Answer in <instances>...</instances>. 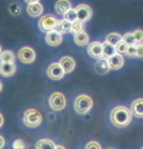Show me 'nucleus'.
<instances>
[{
    "label": "nucleus",
    "instance_id": "obj_1",
    "mask_svg": "<svg viewBox=\"0 0 143 149\" xmlns=\"http://www.w3.org/2000/svg\"><path fill=\"white\" fill-rule=\"evenodd\" d=\"M110 120L112 122V125L122 128L130 125L132 120V111L130 109L125 107V106H117L115 107L110 113Z\"/></svg>",
    "mask_w": 143,
    "mask_h": 149
},
{
    "label": "nucleus",
    "instance_id": "obj_2",
    "mask_svg": "<svg viewBox=\"0 0 143 149\" xmlns=\"http://www.w3.org/2000/svg\"><path fill=\"white\" fill-rule=\"evenodd\" d=\"M93 107V99L88 95H79L74 101V110L77 113L84 115Z\"/></svg>",
    "mask_w": 143,
    "mask_h": 149
},
{
    "label": "nucleus",
    "instance_id": "obj_3",
    "mask_svg": "<svg viewBox=\"0 0 143 149\" xmlns=\"http://www.w3.org/2000/svg\"><path fill=\"white\" fill-rule=\"evenodd\" d=\"M42 122V115L38 110L36 109H30L24 113V123L27 127H37L40 126Z\"/></svg>",
    "mask_w": 143,
    "mask_h": 149
},
{
    "label": "nucleus",
    "instance_id": "obj_4",
    "mask_svg": "<svg viewBox=\"0 0 143 149\" xmlns=\"http://www.w3.org/2000/svg\"><path fill=\"white\" fill-rule=\"evenodd\" d=\"M67 100L66 96L62 93H53L50 97V106L52 110L54 111H61L66 107Z\"/></svg>",
    "mask_w": 143,
    "mask_h": 149
},
{
    "label": "nucleus",
    "instance_id": "obj_5",
    "mask_svg": "<svg viewBox=\"0 0 143 149\" xmlns=\"http://www.w3.org/2000/svg\"><path fill=\"white\" fill-rule=\"evenodd\" d=\"M64 69L62 68L61 63H52V64L47 68V75L51 78L52 80H61L64 77Z\"/></svg>",
    "mask_w": 143,
    "mask_h": 149
},
{
    "label": "nucleus",
    "instance_id": "obj_6",
    "mask_svg": "<svg viewBox=\"0 0 143 149\" xmlns=\"http://www.w3.org/2000/svg\"><path fill=\"white\" fill-rule=\"evenodd\" d=\"M57 24H58V20L56 17L51 16V15H47V16L41 17L40 22H38V26H40L41 31H43V32L47 33V32H50V31L54 30Z\"/></svg>",
    "mask_w": 143,
    "mask_h": 149
},
{
    "label": "nucleus",
    "instance_id": "obj_7",
    "mask_svg": "<svg viewBox=\"0 0 143 149\" xmlns=\"http://www.w3.org/2000/svg\"><path fill=\"white\" fill-rule=\"evenodd\" d=\"M36 58V53L30 47H22L19 51V59L24 63V64H31Z\"/></svg>",
    "mask_w": 143,
    "mask_h": 149
},
{
    "label": "nucleus",
    "instance_id": "obj_8",
    "mask_svg": "<svg viewBox=\"0 0 143 149\" xmlns=\"http://www.w3.org/2000/svg\"><path fill=\"white\" fill-rule=\"evenodd\" d=\"M88 53L91 58L95 59H100V58H104V49H103V43L98 41L91 42L90 45H88Z\"/></svg>",
    "mask_w": 143,
    "mask_h": 149
},
{
    "label": "nucleus",
    "instance_id": "obj_9",
    "mask_svg": "<svg viewBox=\"0 0 143 149\" xmlns=\"http://www.w3.org/2000/svg\"><path fill=\"white\" fill-rule=\"evenodd\" d=\"M75 10H77V14H78V20H80L82 22H86V21H89L93 16L91 8L88 6V5H85V4L78 5V6L75 8Z\"/></svg>",
    "mask_w": 143,
    "mask_h": 149
},
{
    "label": "nucleus",
    "instance_id": "obj_10",
    "mask_svg": "<svg viewBox=\"0 0 143 149\" xmlns=\"http://www.w3.org/2000/svg\"><path fill=\"white\" fill-rule=\"evenodd\" d=\"M63 33L58 32L56 30H52L50 32L46 33V43L50 46H58L61 45V42L63 41Z\"/></svg>",
    "mask_w": 143,
    "mask_h": 149
},
{
    "label": "nucleus",
    "instance_id": "obj_11",
    "mask_svg": "<svg viewBox=\"0 0 143 149\" xmlns=\"http://www.w3.org/2000/svg\"><path fill=\"white\" fill-rule=\"evenodd\" d=\"M107 63L110 65V69H112V70H117V69L123 67L125 61H123L122 54L116 53V54H114V56H111L110 58H107Z\"/></svg>",
    "mask_w": 143,
    "mask_h": 149
},
{
    "label": "nucleus",
    "instance_id": "obj_12",
    "mask_svg": "<svg viewBox=\"0 0 143 149\" xmlns=\"http://www.w3.org/2000/svg\"><path fill=\"white\" fill-rule=\"evenodd\" d=\"M16 72V65L14 63H1L0 62V75L3 77H11Z\"/></svg>",
    "mask_w": 143,
    "mask_h": 149
},
{
    "label": "nucleus",
    "instance_id": "obj_13",
    "mask_svg": "<svg viewBox=\"0 0 143 149\" xmlns=\"http://www.w3.org/2000/svg\"><path fill=\"white\" fill-rule=\"evenodd\" d=\"M131 111L133 116L143 118V99H136L131 105Z\"/></svg>",
    "mask_w": 143,
    "mask_h": 149
},
{
    "label": "nucleus",
    "instance_id": "obj_14",
    "mask_svg": "<svg viewBox=\"0 0 143 149\" xmlns=\"http://www.w3.org/2000/svg\"><path fill=\"white\" fill-rule=\"evenodd\" d=\"M59 63H61L62 68L64 69L66 74L73 72V70H74V68H75V61H74L72 57H62Z\"/></svg>",
    "mask_w": 143,
    "mask_h": 149
},
{
    "label": "nucleus",
    "instance_id": "obj_15",
    "mask_svg": "<svg viewBox=\"0 0 143 149\" xmlns=\"http://www.w3.org/2000/svg\"><path fill=\"white\" fill-rule=\"evenodd\" d=\"M109 70H110V65H109L106 58L98 59V62L95 63V72L98 74H106Z\"/></svg>",
    "mask_w": 143,
    "mask_h": 149
},
{
    "label": "nucleus",
    "instance_id": "obj_16",
    "mask_svg": "<svg viewBox=\"0 0 143 149\" xmlns=\"http://www.w3.org/2000/svg\"><path fill=\"white\" fill-rule=\"evenodd\" d=\"M42 11H43V6H42L40 3L29 4V6H27V14L30 15V16L37 17V16H40V15L42 14Z\"/></svg>",
    "mask_w": 143,
    "mask_h": 149
},
{
    "label": "nucleus",
    "instance_id": "obj_17",
    "mask_svg": "<svg viewBox=\"0 0 143 149\" xmlns=\"http://www.w3.org/2000/svg\"><path fill=\"white\" fill-rule=\"evenodd\" d=\"M54 30L58 31V32H61V33L70 32V31H72V22H70V21H68V20H66V19L58 20V24H57Z\"/></svg>",
    "mask_w": 143,
    "mask_h": 149
},
{
    "label": "nucleus",
    "instance_id": "obj_18",
    "mask_svg": "<svg viewBox=\"0 0 143 149\" xmlns=\"http://www.w3.org/2000/svg\"><path fill=\"white\" fill-rule=\"evenodd\" d=\"M69 9H72L69 0H58L56 3V13L57 14L64 15Z\"/></svg>",
    "mask_w": 143,
    "mask_h": 149
},
{
    "label": "nucleus",
    "instance_id": "obj_19",
    "mask_svg": "<svg viewBox=\"0 0 143 149\" xmlns=\"http://www.w3.org/2000/svg\"><path fill=\"white\" fill-rule=\"evenodd\" d=\"M74 42L78 46H85L89 43V36L85 31H82V32L74 33Z\"/></svg>",
    "mask_w": 143,
    "mask_h": 149
},
{
    "label": "nucleus",
    "instance_id": "obj_20",
    "mask_svg": "<svg viewBox=\"0 0 143 149\" xmlns=\"http://www.w3.org/2000/svg\"><path fill=\"white\" fill-rule=\"evenodd\" d=\"M103 49H104V58H110L111 56L116 54V47L114 45L109 43L107 41H105L103 43Z\"/></svg>",
    "mask_w": 143,
    "mask_h": 149
},
{
    "label": "nucleus",
    "instance_id": "obj_21",
    "mask_svg": "<svg viewBox=\"0 0 143 149\" xmlns=\"http://www.w3.org/2000/svg\"><path fill=\"white\" fill-rule=\"evenodd\" d=\"M36 149H56V143L51 139H40L36 143Z\"/></svg>",
    "mask_w": 143,
    "mask_h": 149
},
{
    "label": "nucleus",
    "instance_id": "obj_22",
    "mask_svg": "<svg viewBox=\"0 0 143 149\" xmlns=\"http://www.w3.org/2000/svg\"><path fill=\"white\" fill-rule=\"evenodd\" d=\"M15 54L11 51H3L0 53V62L1 63H14Z\"/></svg>",
    "mask_w": 143,
    "mask_h": 149
},
{
    "label": "nucleus",
    "instance_id": "obj_23",
    "mask_svg": "<svg viewBox=\"0 0 143 149\" xmlns=\"http://www.w3.org/2000/svg\"><path fill=\"white\" fill-rule=\"evenodd\" d=\"M106 41L109 42V43L116 46V45L119 43V42L122 41V36L119 35V33H116V32H111V33H109V35L106 36Z\"/></svg>",
    "mask_w": 143,
    "mask_h": 149
},
{
    "label": "nucleus",
    "instance_id": "obj_24",
    "mask_svg": "<svg viewBox=\"0 0 143 149\" xmlns=\"http://www.w3.org/2000/svg\"><path fill=\"white\" fill-rule=\"evenodd\" d=\"M64 16V19L66 20H68V21H70V22H74V21H77L78 20V14H77V10L75 9H69L68 11L63 15Z\"/></svg>",
    "mask_w": 143,
    "mask_h": 149
},
{
    "label": "nucleus",
    "instance_id": "obj_25",
    "mask_svg": "<svg viewBox=\"0 0 143 149\" xmlns=\"http://www.w3.org/2000/svg\"><path fill=\"white\" fill-rule=\"evenodd\" d=\"M82 31H84V22H82L80 20H77V21H74V22H72V31L70 32L78 33V32H82Z\"/></svg>",
    "mask_w": 143,
    "mask_h": 149
},
{
    "label": "nucleus",
    "instance_id": "obj_26",
    "mask_svg": "<svg viewBox=\"0 0 143 149\" xmlns=\"http://www.w3.org/2000/svg\"><path fill=\"white\" fill-rule=\"evenodd\" d=\"M122 41H125L128 46H132V45H137L136 42V38H135V35L133 32H127L122 36Z\"/></svg>",
    "mask_w": 143,
    "mask_h": 149
},
{
    "label": "nucleus",
    "instance_id": "obj_27",
    "mask_svg": "<svg viewBox=\"0 0 143 149\" xmlns=\"http://www.w3.org/2000/svg\"><path fill=\"white\" fill-rule=\"evenodd\" d=\"M115 47H116V53H119V54H126L127 48H128V45H127L125 41H121Z\"/></svg>",
    "mask_w": 143,
    "mask_h": 149
},
{
    "label": "nucleus",
    "instance_id": "obj_28",
    "mask_svg": "<svg viewBox=\"0 0 143 149\" xmlns=\"http://www.w3.org/2000/svg\"><path fill=\"white\" fill-rule=\"evenodd\" d=\"M126 54L128 56V57H137V45L128 46V48H127Z\"/></svg>",
    "mask_w": 143,
    "mask_h": 149
},
{
    "label": "nucleus",
    "instance_id": "obj_29",
    "mask_svg": "<svg viewBox=\"0 0 143 149\" xmlns=\"http://www.w3.org/2000/svg\"><path fill=\"white\" fill-rule=\"evenodd\" d=\"M133 35H135L137 43H143V31L142 30H136L133 32Z\"/></svg>",
    "mask_w": 143,
    "mask_h": 149
},
{
    "label": "nucleus",
    "instance_id": "obj_30",
    "mask_svg": "<svg viewBox=\"0 0 143 149\" xmlns=\"http://www.w3.org/2000/svg\"><path fill=\"white\" fill-rule=\"evenodd\" d=\"M13 148L14 149H25L26 144H25V142L22 139H16L13 143Z\"/></svg>",
    "mask_w": 143,
    "mask_h": 149
},
{
    "label": "nucleus",
    "instance_id": "obj_31",
    "mask_svg": "<svg viewBox=\"0 0 143 149\" xmlns=\"http://www.w3.org/2000/svg\"><path fill=\"white\" fill-rule=\"evenodd\" d=\"M85 149H101V146H100L98 142L91 141V142H89L88 144L85 146Z\"/></svg>",
    "mask_w": 143,
    "mask_h": 149
},
{
    "label": "nucleus",
    "instance_id": "obj_32",
    "mask_svg": "<svg viewBox=\"0 0 143 149\" xmlns=\"http://www.w3.org/2000/svg\"><path fill=\"white\" fill-rule=\"evenodd\" d=\"M137 57L143 58V43H137Z\"/></svg>",
    "mask_w": 143,
    "mask_h": 149
},
{
    "label": "nucleus",
    "instance_id": "obj_33",
    "mask_svg": "<svg viewBox=\"0 0 143 149\" xmlns=\"http://www.w3.org/2000/svg\"><path fill=\"white\" fill-rule=\"evenodd\" d=\"M4 146H5V141H4V138L0 136V149H1Z\"/></svg>",
    "mask_w": 143,
    "mask_h": 149
},
{
    "label": "nucleus",
    "instance_id": "obj_34",
    "mask_svg": "<svg viewBox=\"0 0 143 149\" xmlns=\"http://www.w3.org/2000/svg\"><path fill=\"white\" fill-rule=\"evenodd\" d=\"M4 125V117H3V115L0 113V128H1V126Z\"/></svg>",
    "mask_w": 143,
    "mask_h": 149
},
{
    "label": "nucleus",
    "instance_id": "obj_35",
    "mask_svg": "<svg viewBox=\"0 0 143 149\" xmlns=\"http://www.w3.org/2000/svg\"><path fill=\"white\" fill-rule=\"evenodd\" d=\"M25 1L27 3V4H32V3H38L40 0H25Z\"/></svg>",
    "mask_w": 143,
    "mask_h": 149
},
{
    "label": "nucleus",
    "instance_id": "obj_36",
    "mask_svg": "<svg viewBox=\"0 0 143 149\" xmlns=\"http://www.w3.org/2000/svg\"><path fill=\"white\" fill-rule=\"evenodd\" d=\"M56 149H66L63 146H56Z\"/></svg>",
    "mask_w": 143,
    "mask_h": 149
},
{
    "label": "nucleus",
    "instance_id": "obj_37",
    "mask_svg": "<svg viewBox=\"0 0 143 149\" xmlns=\"http://www.w3.org/2000/svg\"><path fill=\"white\" fill-rule=\"evenodd\" d=\"M1 89H3V84H1V81H0V91H1Z\"/></svg>",
    "mask_w": 143,
    "mask_h": 149
},
{
    "label": "nucleus",
    "instance_id": "obj_38",
    "mask_svg": "<svg viewBox=\"0 0 143 149\" xmlns=\"http://www.w3.org/2000/svg\"><path fill=\"white\" fill-rule=\"evenodd\" d=\"M1 52H3V51H1V46H0V53H1Z\"/></svg>",
    "mask_w": 143,
    "mask_h": 149
},
{
    "label": "nucleus",
    "instance_id": "obj_39",
    "mask_svg": "<svg viewBox=\"0 0 143 149\" xmlns=\"http://www.w3.org/2000/svg\"><path fill=\"white\" fill-rule=\"evenodd\" d=\"M106 149H114V148H106Z\"/></svg>",
    "mask_w": 143,
    "mask_h": 149
},
{
    "label": "nucleus",
    "instance_id": "obj_40",
    "mask_svg": "<svg viewBox=\"0 0 143 149\" xmlns=\"http://www.w3.org/2000/svg\"><path fill=\"white\" fill-rule=\"evenodd\" d=\"M142 149H143V147H142Z\"/></svg>",
    "mask_w": 143,
    "mask_h": 149
}]
</instances>
